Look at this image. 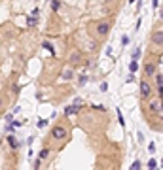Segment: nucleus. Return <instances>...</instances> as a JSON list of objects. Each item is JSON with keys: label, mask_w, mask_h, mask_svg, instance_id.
Masks as SVG:
<instances>
[{"label": "nucleus", "mask_w": 163, "mask_h": 170, "mask_svg": "<svg viewBox=\"0 0 163 170\" xmlns=\"http://www.w3.org/2000/svg\"><path fill=\"white\" fill-rule=\"evenodd\" d=\"M49 138L55 140V142H64L68 138V129L64 127V125H55L49 132Z\"/></svg>", "instance_id": "1"}, {"label": "nucleus", "mask_w": 163, "mask_h": 170, "mask_svg": "<svg viewBox=\"0 0 163 170\" xmlns=\"http://www.w3.org/2000/svg\"><path fill=\"white\" fill-rule=\"evenodd\" d=\"M108 32H110V23L108 21H99L95 25V36L97 38H104Z\"/></svg>", "instance_id": "2"}, {"label": "nucleus", "mask_w": 163, "mask_h": 170, "mask_svg": "<svg viewBox=\"0 0 163 170\" xmlns=\"http://www.w3.org/2000/svg\"><path fill=\"white\" fill-rule=\"evenodd\" d=\"M138 89H140V98L142 100H148L150 96H152V85L146 81V79H142V81H140V85H138Z\"/></svg>", "instance_id": "3"}, {"label": "nucleus", "mask_w": 163, "mask_h": 170, "mask_svg": "<svg viewBox=\"0 0 163 170\" xmlns=\"http://www.w3.org/2000/svg\"><path fill=\"white\" fill-rule=\"evenodd\" d=\"M150 42L156 45V47H163V28H157L152 32V36H150Z\"/></svg>", "instance_id": "4"}, {"label": "nucleus", "mask_w": 163, "mask_h": 170, "mask_svg": "<svg viewBox=\"0 0 163 170\" xmlns=\"http://www.w3.org/2000/svg\"><path fill=\"white\" fill-rule=\"evenodd\" d=\"M156 74H157L156 62H154V61H148V62L144 64V77H154Z\"/></svg>", "instance_id": "5"}, {"label": "nucleus", "mask_w": 163, "mask_h": 170, "mask_svg": "<svg viewBox=\"0 0 163 170\" xmlns=\"http://www.w3.org/2000/svg\"><path fill=\"white\" fill-rule=\"evenodd\" d=\"M68 62H70V64H80V62H82V55H80V51H72Z\"/></svg>", "instance_id": "6"}, {"label": "nucleus", "mask_w": 163, "mask_h": 170, "mask_svg": "<svg viewBox=\"0 0 163 170\" xmlns=\"http://www.w3.org/2000/svg\"><path fill=\"white\" fill-rule=\"evenodd\" d=\"M61 77H63V79H64V81H70V79H72V77H74V72H72V70H70V68H67V70H64V72H63V74H61Z\"/></svg>", "instance_id": "7"}, {"label": "nucleus", "mask_w": 163, "mask_h": 170, "mask_svg": "<svg viewBox=\"0 0 163 170\" xmlns=\"http://www.w3.org/2000/svg\"><path fill=\"white\" fill-rule=\"evenodd\" d=\"M148 108H150V111H154V113H159V111H161V106L157 104V102H150Z\"/></svg>", "instance_id": "8"}, {"label": "nucleus", "mask_w": 163, "mask_h": 170, "mask_svg": "<svg viewBox=\"0 0 163 170\" xmlns=\"http://www.w3.org/2000/svg\"><path fill=\"white\" fill-rule=\"evenodd\" d=\"M8 144L12 145V149H17L19 147V142L15 140V136H8Z\"/></svg>", "instance_id": "9"}, {"label": "nucleus", "mask_w": 163, "mask_h": 170, "mask_svg": "<svg viewBox=\"0 0 163 170\" xmlns=\"http://www.w3.org/2000/svg\"><path fill=\"white\" fill-rule=\"evenodd\" d=\"M137 70H138V62H137V59H133L131 62H129V72H133V74H135Z\"/></svg>", "instance_id": "10"}, {"label": "nucleus", "mask_w": 163, "mask_h": 170, "mask_svg": "<svg viewBox=\"0 0 163 170\" xmlns=\"http://www.w3.org/2000/svg\"><path fill=\"white\" fill-rule=\"evenodd\" d=\"M76 111H78V106L72 104V106H68L67 110H64V115H70V113H76Z\"/></svg>", "instance_id": "11"}, {"label": "nucleus", "mask_w": 163, "mask_h": 170, "mask_svg": "<svg viewBox=\"0 0 163 170\" xmlns=\"http://www.w3.org/2000/svg\"><path fill=\"white\" fill-rule=\"evenodd\" d=\"M48 155H49V149H48V147H44V149L40 151V155H38V157L42 159V161H44V159H48Z\"/></svg>", "instance_id": "12"}, {"label": "nucleus", "mask_w": 163, "mask_h": 170, "mask_svg": "<svg viewBox=\"0 0 163 170\" xmlns=\"http://www.w3.org/2000/svg\"><path fill=\"white\" fill-rule=\"evenodd\" d=\"M51 8H53V11H57V9L61 8V0H53V2H51Z\"/></svg>", "instance_id": "13"}, {"label": "nucleus", "mask_w": 163, "mask_h": 170, "mask_svg": "<svg viewBox=\"0 0 163 170\" xmlns=\"http://www.w3.org/2000/svg\"><path fill=\"white\" fill-rule=\"evenodd\" d=\"M156 81H157V87H163V74H156Z\"/></svg>", "instance_id": "14"}, {"label": "nucleus", "mask_w": 163, "mask_h": 170, "mask_svg": "<svg viewBox=\"0 0 163 170\" xmlns=\"http://www.w3.org/2000/svg\"><path fill=\"white\" fill-rule=\"evenodd\" d=\"M36 13H38V11H34V15L29 17V25H36V21H38V19H36Z\"/></svg>", "instance_id": "15"}, {"label": "nucleus", "mask_w": 163, "mask_h": 170, "mask_svg": "<svg viewBox=\"0 0 163 170\" xmlns=\"http://www.w3.org/2000/svg\"><path fill=\"white\" fill-rule=\"evenodd\" d=\"M148 168H157V161H156V159H150V161H148Z\"/></svg>", "instance_id": "16"}, {"label": "nucleus", "mask_w": 163, "mask_h": 170, "mask_svg": "<svg viewBox=\"0 0 163 170\" xmlns=\"http://www.w3.org/2000/svg\"><path fill=\"white\" fill-rule=\"evenodd\" d=\"M148 151H150V153H156V144H154V142L148 144Z\"/></svg>", "instance_id": "17"}, {"label": "nucleus", "mask_w": 163, "mask_h": 170, "mask_svg": "<svg viewBox=\"0 0 163 170\" xmlns=\"http://www.w3.org/2000/svg\"><path fill=\"white\" fill-rule=\"evenodd\" d=\"M140 166H142V164H140V161H135V163L131 164V168H133V170H138Z\"/></svg>", "instance_id": "18"}, {"label": "nucleus", "mask_w": 163, "mask_h": 170, "mask_svg": "<svg viewBox=\"0 0 163 170\" xmlns=\"http://www.w3.org/2000/svg\"><path fill=\"white\" fill-rule=\"evenodd\" d=\"M4 106H6V100H4V96H2V95H0V111L4 110Z\"/></svg>", "instance_id": "19"}, {"label": "nucleus", "mask_w": 163, "mask_h": 170, "mask_svg": "<svg viewBox=\"0 0 163 170\" xmlns=\"http://www.w3.org/2000/svg\"><path fill=\"white\" fill-rule=\"evenodd\" d=\"M118 119H119V123H122V127H123V115H122V111H119V108H118Z\"/></svg>", "instance_id": "20"}, {"label": "nucleus", "mask_w": 163, "mask_h": 170, "mask_svg": "<svg viewBox=\"0 0 163 170\" xmlns=\"http://www.w3.org/2000/svg\"><path fill=\"white\" fill-rule=\"evenodd\" d=\"M127 43H129V38H127V36H123V38H122V45H127Z\"/></svg>", "instance_id": "21"}, {"label": "nucleus", "mask_w": 163, "mask_h": 170, "mask_svg": "<svg viewBox=\"0 0 163 170\" xmlns=\"http://www.w3.org/2000/svg\"><path fill=\"white\" fill-rule=\"evenodd\" d=\"M138 55H140V49H135V51H133V59H137Z\"/></svg>", "instance_id": "22"}, {"label": "nucleus", "mask_w": 163, "mask_h": 170, "mask_svg": "<svg viewBox=\"0 0 163 170\" xmlns=\"http://www.w3.org/2000/svg\"><path fill=\"white\" fill-rule=\"evenodd\" d=\"M157 6H159V2H157V0H152V8H154V9H156Z\"/></svg>", "instance_id": "23"}, {"label": "nucleus", "mask_w": 163, "mask_h": 170, "mask_svg": "<svg viewBox=\"0 0 163 170\" xmlns=\"http://www.w3.org/2000/svg\"><path fill=\"white\" fill-rule=\"evenodd\" d=\"M157 95H159V96L163 98V87H157Z\"/></svg>", "instance_id": "24"}, {"label": "nucleus", "mask_w": 163, "mask_h": 170, "mask_svg": "<svg viewBox=\"0 0 163 170\" xmlns=\"http://www.w3.org/2000/svg\"><path fill=\"white\" fill-rule=\"evenodd\" d=\"M159 17H161V19H163V8H161V9H159Z\"/></svg>", "instance_id": "25"}, {"label": "nucleus", "mask_w": 163, "mask_h": 170, "mask_svg": "<svg viewBox=\"0 0 163 170\" xmlns=\"http://www.w3.org/2000/svg\"><path fill=\"white\" fill-rule=\"evenodd\" d=\"M161 111H163V102H161Z\"/></svg>", "instance_id": "26"}, {"label": "nucleus", "mask_w": 163, "mask_h": 170, "mask_svg": "<svg viewBox=\"0 0 163 170\" xmlns=\"http://www.w3.org/2000/svg\"><path fill=\"white\" fill-rule=\"evenodd\" d=\"M161 168H163V161H161Z\"/></svg>", "instance_id": "27"}, {"label": "nucleus", "mask_w": 163, "mask_h": 170, "mask_svg": "<svg viewBox=\"0 0 163 170\" xmlns=\"http://www.w3.org/2000/svg\"><path fill=\"white\" fill-rule=\"evenodd\" d=\"M129 2H135V0H129Z\"/></svg>", "instance_id": "28"}, {"label": "nucleus", "mask_w": 163, "mask_h": 170, "mask_svg": "<svg viewBox=\"0 0 163 170\" xmlns=\"http://www.w3.org/2000/svg\"><path fill=\"white\" fill-rule=\"evenodd\" d=\"M0 64H2V59H0Z\"/></svg>", "instance_id": "29"}, {"label": "nucleus", "mask_w": 163, "mask_h": 170, "mask_svg": "<svg viewBox=\"0 0 163 170\" xmlns=\"http://www.w3.org/2000/svg\"><path fill=\"white\" fill-rule=\"evenodd\" d=\"M0 144H2V140H0Z\"/></svg>", "instance_id": "30"}]
</instances>
